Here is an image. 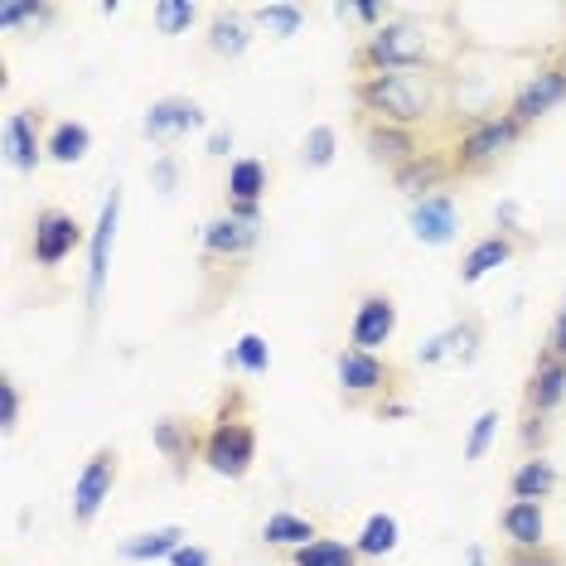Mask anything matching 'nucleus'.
<instances>
[{
    "instance_id": "nucleus-1",
    "label": "nucleus",
    "mask_w": 566,
    "mask_h": 566,
    "mask_svg": "<svg viewBox=\"0 0 566 566\" xmlns=\"http://www.w3.org/2000/svg\"><path fill=\"white\" fill-rule=\"evenodd\" d=\"M256 465V421L252 402L242 388H223L213 407V421L203 431V470L223 474V480H248Z\"/></svg>"
},
{
    "instance_id": "nucleus-2",
    "label": "nucleus",
    "mask_w": 566,
    "mask_h": 566,
    "mask_svg": "<svg viewBox=\"0 0 566 566\" xmlns=\"http://www.w3.org/2000/svg\"><path fill=\"white\" fill-rule=\"evenodd\" d=\"M334 378H339V402L349 411H378L382 421L407 411V402H397V392H402V368H397L388 354H364V349L344 344L339 358H334Z\"/></svg>"
},
{
    "instance_id": "nucleus-3",
    "label": "nucleus",
    "mask_w": 566,
    "mask_h": 566,
    "mask_svg": "<svg viewBox=\"0 0 566 566\" xmlns=\"http://www.w3.org/2000/svg\"><path fill=\"white\" fill-rule=\"evenodd\" d=\"M354 102L364 117L407 126V132H417L431 117V87L417 73H364L354 83Z\"/></svg>"
},
{
    "instance_id": "nucleus-4",
    "label": "nucleus",
    "mask_w": 566,
    "mask_h": 566,
    "mask_svg": "<svg viewBox=\"0 0 566 566\" xmlns=\"http://www.w3.org/2000/svg\"><path fill=\"white\" fill-rule=\"evenodd\" d=\"M523 140V126L509 117V112H489V117H474L465 126V136L455 140V150H450V170L460 179H480L489 175L499 160L509 156L513 146Z\"/></svg>"
},
{
    "instance_id": "nucleus-5",
    "label": "nucleus",
    "mask_w": 566,
    "mask_h": 566,
    "mask_svg": "<svg viewBox=\"0 0 566 566\" xmlns=\"http://www.w3.org/2000/svg\"><path fill=\"white\" fill-rule=\"evenodd\" d=\"M262 242V218H242V213H213L209 223L199 228V262H203V276H213L218 266H233L242 272L248 256L256 252Z\"/></svg>"
},
{
    "instance_id": "nucleus-6",
    "label": "nucleus",
    "mask_w": 566,
    "mask_h": 566,
    "mask_svg": "<svg viewBox=\"0 0 566 566\" xmlns=\"http://www.w3.org/2000/svg\"><path fill=\"white\" fill-rule=\"evenodd\" d=\"M354 63L364 73H411L427 63V34H421V24H411V20H388L382 30L364 34Z\"/></svg>"
},
{
    "instance_id": "nucleus-7",
    "label": "nucleus",
    "mask_w": 566,
    "mask_h": 566,
    "mask_svg": "<svg viewBox=\"0 0 566 566\" xmlns=\"http://www.w3.org/2000/svg\"><path fill=\"white\" fill-rule=\"evenodd\" d=\"M117 228H122V185L112 179V189L102 195L97 223L87 228V319H97L102 295H107V276H112V252H117Z\"/></svg>"
},
{
    "instance_id": "nucleus-8",
    "label": "nucleus",
    "mask_w": 566,
    "mask_h": 566,
    "mask_svg": "<svg viewBox=\"0 0 566 566\" xmlns=\"http://www.w3.org/2000/svg\"><path fill=\"white\" fill-rule=\"evenodd\" d=\"M122 480V450L117 446H97L93 455L83 460L78 480H73V494H69V518L73 527H93L97 513L107 509L112 489Z\"/></svg>"
},
{
    "instance_id": "nucleus-9",
    "label": "nucleus",
    "mask_w": 566,
    "mask_h": 566,
    "mask_svg": "<svg viewBox=\"0 0 566 566\" xmlns=\"http://www.w3.org/2000/svg\"><path fill=\"white\" fill-rule=\"evenodd\" d=\"M195 132H209V112H203L195 97H185V93L156 97L146 107V117H140V136H146L150 146H160V150H175L179 140H189Z\"/></svg>"
},
{
    "instance_id": "nucleus-10",
    "label": "nucleus",
    "mask_w": 566,
    "mask_h": 566,
    "mask_svg": "<svg viewBox=\"0 0 566 566\" xmlns=\"http://www.w3.org/2000/svg\"><path fill=\"white\" fill-rule=\"evenodd\" d=\"M78 248H83V223L69 209L44 203V209L30 218V262L40 266V272H54V266H63Z\"/></svg>"
},
{
    "instance_id": "nucleus-11",
    "label": "nucleus",
    "mask_w": 566,
    "mask_h": 566,
    "mask_svg": "<svg viewBox=\"0 0 566 566\" xmlns=\"http://www.w3.org/2000/svg\"><path fill=\"white\" fill-rule=\"evenodd\" d=\"M203 421L199 417H160L156 427H150V446L160 450V460H170V474L175 480H189V470L203 465Z\"/></svg>"
},
{
    "instance_id": "nucleus-12",
    "label": "nucleus",
    "mask_w": 566,
    "mask_h": 566,
    "mask_svg": "<svg viewBox=\"0 0 566 566\" xmlns=\"http://www.w3.org/2000/svg\"><path fill=\"white\" fill-rule=\"evenodd\" d=\"M397 301L392 291H364L354 305V319H349V349H364V354H388L392 334H397Z\"/></svg>"
},
{
    "instance_id": "nucleus-13",
    "label": "nucleus",
    "mask_w": 566,
    "mask_h": 566,
    "mask_svg": "<svg viewBox=\"0 0 566 566\" xmlns=\"http://www.w3.org/2000/svg\"><path fill=\"white\" fill-rule=\"evenodd\" d=\"M49 112L34 102V107H20L6 117V156L20 175H34L49 160Z\"/></svg>"
},
{
    "instance_id": "nucleus-14",
    "label": "nucleus",
    "mask_w": 566,
    "mask_h": 566,
    "mask_svg": "<svg viewBox=\"0 0 566 566\" xmlns=\"http://www.w3.org/2000/svg\"><path fill=\"white\" fill-rule=\"evenodd\" d=\"M358 136H364V150L373 165H382L388 175H397L402 165H411L421 150V136L407 132V126H388V122H373V117H358Z\"/></svg>"
},
{
    "instance_id": "nucleus-15",
    "label": "nucleus",
    "mask_w": 566,
    "mask_h": 566,
    "mask_svg": "<svg viewBox=\"0 0 566 566\" xmlns=\"http://www.w3.org/2000/svg\"><path fill=\"white\" fill-rule=\"evenodd\" d=\"M566 102V69H557V63H547V69H537L533 78H527L518 93H513V102H509V117L523 126H533V122H543L552 107H562Z\"/></svg>"
},
{
    "instance_id": "nucleus-16",
    "label": "nucleus",
    "mask_w": 566,
    "mask_h": 566,
    "mask_svg": "<svg viewBox=\"0 0 566 566\" xmlns=\"http://www.w3.org/2000/svg\"><path fill=\"white\" fill-rule=\"evenodd\" d=\"M228 213H242V218H262V203H266V189H272V165L262 156H238L228 165Z\"/></svg>"
},
{
    "instance_id": "nucleus-17",
    "label": "nucleus",
    "mask_w": 566,
    "mask_h": 566,
    "mask_svg": "<svg viewBox=\"0 0 566 566\" xmlns=\"http://www.w3.org/2000/svg\"><path fill=\"white\" fill-rule=\"evenodd\" d=\"M407 228H411V238H417L421 248H450V242L460 238V209H455V199H450V189H441V195H431L421 203H411Z\"/></svg>"
},
{
    "instance_id": "nucleus-18",
    "label": "nucleus",
    "mask_w": 566,
    "mask_h": 566,
    "mask_svg": "<svg viewBox=\"0 0 566 566\" xmlns=\"http://www.w3.org/2000/svg\"><path fill=\"white\" fill-rule=\"evenodd\" d=\"M315 537H319V523L311 518V513H301V509H272L262 518V527H256V543H262L266 552H276V557L311 547Z\"/></svg>"
},
{
    "instance_id": "nucleus-19",
    "label": "nucleus",
    "mask_w": 566,
    "mask_h": 566,
    "mask_svg": "<svg viewBox=\"0 0 566 566\" xmlns=\"http://www.w3.org/2000/svg\"><path fill=\"white\" fill-rule=\"evenodd\" d=\"M185 543H189V527L185 523H156V527H146V533L122 537L117 557L126 566H150V562H170Z\"/></svg>"
},
{
    "instance_id": "nucleus-20",
    "label": "nucleus",
    "mask_w": 566,
    "mask_h": 566,
    "mask_svg": "<svg viewBox=\"0 0 566 566\" xmlns=\"http://www.w3.org/2000/svg\"><path fill=\"white\" fill-rule=\"evenodd\" d=\"M480 339H484L480 315H465L460 325H450V329H441V334H431V339L417 349V364H421V368H436V364H446V358L474 364V354H480Z\"/></svg>"
},
{
    "instance_id": "nucleus-21",
    "label": "nucleus",
    "mask_w": 566,
    "mask_h": 566,
    "mask_svg": "<svg viewBox=\"0 0 566 566\" xmlns=\"http://www.w3.org/2000/svg\"><path fill=\"white\" fill-rule=\"evenodd\" d=\"M527 248V238H513V233H484L480 242H470V252L460 256V286H474V281H484L489 272H499V266L504 262H513V256H518Z\"/></svg>"
},
{
    "instance_id": "nucleus-22",
    "label": "nucleus",
    "mask_w": 566,
    "mask_h": 566,
    "mask_svg": "<svg viewBox=\"0 0 566 566\" xmlns=\"http://www.w3.org/2000/svg\"><path fill=\"white\" fill-rule=\"evenodd\" d=\"M499 533L513 543V552H537L547 547V513L537 499H509L499 513Z\"/></svg>"
},
{
    "instance_id": "nucleus-23",
    "label": "nucleus",
    "mask_w": 566,
    "mask_h": 566,
    "mask_svg": "<svg viewBox=\"0 0 566 566\" xmlns=\"http://www.w3.org/2000/svg\"><path fill=\"white\" fill-rule=\"evenodd\" d=\"M450 175H455V170H450V156H441V150H427V156H417L411 165H402V170L392 175V189H397L402 199L421 203V199L441 195Z\"/></svg>"
},
{
    "instance_id": "nucleus-24",
    "label": "nucleus",
    "mask_w": 566,
    "mask_h": 566,
    "mask_svg": "<svg viewBox=\"0 0 566 566\" xmlns=\"http://www.w3.org/2000/svg\"><path fill=\"white\" fill-rule=\"evenodd\" d=\"M566 402V358L547 354L527 373V417H552Z\"/></svg>"
},
{
    "instance_id": "nucleus-25",
    "label": "nucleus",
    "mask_w": 566,
    "mask_h": 566,
    "mask_svg": "<svg viewBox=\"0 0 566 566\" xmlns=\"http://www.w3.org/2000/svg\"><path fill=\"white\" fill-rule=\"evenodd\" d=\"M256 30L248 15H238V10H213L209 15V30H203V44H209L213 59H242L252 49Z\"/></svg>"
},
{
    "instance_id": "nucleus-26",
    "label": "nucleus",
    "mask_w": 566,
    "mask_h": 566,
    "mask_svg": "<svg viewBox=\"0 0 566 566\" xmlns=\"http://www.w3.org/2000/svg\"><path fill=\"white\" fill-rule=\"evenodd\" d=\"M276 566H368V562L358 557V547H354V543H344V537L319 533L311 547H301V552H286V557H276Z\"/></svg>"
},
{
    "instance_id": "nucleus-27",
    "label": "nucleus",
    "mask_w": 566,
    "mask_h": 566,
    "mask_svg": "<svg viewBox=\"0 0 566 566\" xmlns=\"http://www.w3.org/2000/svg\"><path fill=\"white\" fill-rule=\"evenodd\" d=\"M397 543H402V523H397L392 513H368L364 527H358V537H354V547H358V557L364 562L392 557Z\"/></svg>"
},
{
    "instance_id": "nucleus-28",
    "label": "nucleus",
    "mask_w": 566,
    "mask_h": 566,
    "mask_svg": "<svg viewBox=\"0 0 566 566\" xmlns=\"http://www.w3.org/2000/svg\"><path fill=\"white\" fill-rule=\"evenodd\" d=\"M87 150H93V126L87 122L63 117L49 126V160L54 165H78V160H87Z\"/></svg>"
},
{
    "instance_id": "nucleus-29",
    "label": "nucleus",
    "mask_w": 566,
    "mask_h": 566,
    "mask_svg": "<svg viewBox=\"0 0 566 566\" xmlns=\"http://www.w3.org/2000/svg\"><path fill=\"white\" fill-rule=\"evenodd\" d=\"M223 368L242 373V378H266V368H272V344H266V334L262 329L238 334V344L223 354Z\"/></svg>"
},
{
    "instance_id": "nucleus-30",
    "label": "nucleus",
    "mask_w": 566,
    "mask_h": 566,
    "mask_svg": "<svg viewBox=\"0 0 566 566\" xmlns=\"http://www.w3.org/2000/svg\"><path fill=\"white\" fill-rule=\"evenodd\" d=\"M552 489H557V470H552V460H543V455H533V460H523L518 470L509 474V494L513 499H552Z\"/></svg>"
},
{
    "instance_id": "nucleus-31",
    "label": "nucleus",
    "mask_w": 566,
    "mask_h": 566,
    "mask_svg": "<svg viewBox=\"0 0 566 566\" xmlns=\"http://www.w3.org/2000/svg\"><path fill=\"white\" fill-rule=\"evenodd\" d=\"M252 24H262L272 40H291V34H301L305 24V10L291 6V0H266V6L252 10Z\"/></svg>"
},
{
    "instance_id": "nucleus-32",
    "label": "nucleus",
    "mask_w": 566,
    "mask_h": 566,
    "mask_svg": "<svg viewBox=\"0 0 566 566\" xmlns=\"http://www.w3.org/2000/svg\"><path fill=\"white\" fill-rule=\"evenodd\" d=\"M334 156H339V132H334V122H315L311 132H305V140H301L305 170H329Z\"/></svg>"
},
{
    "instance_id": "nucleus-33",
    "label": "nucleus",
    "mask_w": 566,
    "mask_h": 566,
    "mask_svg": "<svg viewBox=\"0 0 566 566\" xmlns=\"http://www.w3.org/2000/svg\"><path fill=\"white\" fill-rule=\"evenodd\" d=\"M54 15L59 10L44 6V0H6V6H0V24H6V30H20V24L40 30V24H49Z\"/></svg>"
},
{
    "instance_id": "nucleus-34",
    "label": "nucleus",
    "mask_w": 566,
    "mask_h": 566,
    "mask_svg": "<svg viewBox=\"0 0 566 566\" xmlns=\"http://www.w3.org/2000/svg\"><path fill=\"white\" fill-rule=\"evenodd\" d=\"M150 20H156L160 34H185L189 24L199 20V6H195V0H156Z\"/></svg>"
},
{
    "instance_id": "nucleus-35",
    "label": "nucleus",
    "mask_w": 566,
    "mask_h": 566,
    "mask_svg": "<svg viewBox=\"0 0 566 566\" xmlns=\"http://www.w3.org/2000/svg\"><path fill=\"white\" fill-rule=\"evenodd\" d=\"M494 441H499V407H484L480 417L470 421V436H465V460H470V465H474V460H484Z\"/></svg>"
},
{
    "instance_id": "nucleus-36",
    "label": "nucleus",
    "mask_w": 566,
    "mask_h": 566,
    "mask_svg": "<svg viewBox=\"0 0 566 566\" xmlns=\"http://www.w3.org/2000/svg\"><path fill=\"white\" fill-rule=\"evenodd\" d=\"M20 417H24V388H20L15 373H6V378H0V431L15 436Z\"/></svg>"
},
{
    "instance_id": "nucleus-37",
    "label": "nucleus",
    "mask_w": 566,
    "mask_h": 566,
    "mask_svg": "<svg viewBox=\"0 0 566 566\" xmlns=\"http://www.w3.org/2000/svg\"><path fill=\"white\" fill-rule=\"evenodd\" d=\"M150 189L165 195V199L179 189V156H175V150H160V156L150 160Z\"/></svg>"
},
{
    "instance_id": "nucleus-38",
    "label": "nucleus",
    "mask_w": 566,
    "mask_h": 566,
    "mask_svg": "<svg viewBox=\"0 0 566 566\" xmlns=\"http://www.w3.org/2000/svg\"><path fill=\"white\" fill-rule=\"evenodd\" d=\"M334 15H354L358 24H368L364 34H373V30H382V24H388L392 10L378 6V0H358V6H334Z\"/></svg>"
},
{
    "instance_id": "nucleus-39",
    "label": "nucleus",
    "mask_w": 566,
    "mask_h": 566,
    "mask_svg": "<svg viewBox=\"0 0 566 566\" xmlns=\"http://www.w3.org/2000/svg\"><path fill=\"white\" fill-rule=\"evenodd\" d=\"M504 566H566V557L552 552V547H537V552H513Z\"/></svg>"
},
{
    "instance_id": "nucleus-40",
    "label": "nucleus",
    "mask_w": 566,
    "mask_h": 566,
    "mask_svg": "<svg viewBox=\"0 0 566 566\" xmlns=\"http://www.w3.org/2000/svg\"><path fill=\"white\" fill-rule=\"evenodd\" d=\"M170 566H218V557H213V552L203 547V543H185V547H179L175 557H170Z\"/></svg>"
},
{
    "instance_id": "nucleus-41",
    "label": "nucleus",
    "mask_w": 566,
    "mask_h": 566,
    "mask_svg": "<svg viewBox=\"0 0 566 566\" xmlns=\"http://www.w3.org/2000/svg\"><path fill=\"white\" fill-rule=\"evenodd\" d=\"M494 223H499V233H513V238H523V209L513 199H504L494 209Z\"/></svg>"
},
{
    "instance_id": "nucleus-42",
    "label": "nucleus",
    "mask_w": 566,
    "mask_h": 566,
    "mask_svg": "<svg viewBox=\"0 0 566 566\" xmlns=\"http://www.w3.org/2000/svg\"><path fill=\"white\" fill-rule=\"evenodd\" d=\"M203 150H209L213 160H223L228 150H233V126H209V136H203Z\"/></svg>"
},
{
    "instance_id": "nucleus-43",
    "label": "nucleus",
    "mask_w": 566,
    "mask_h": 566,
    "mask_svg": "<svg viewBox=\"0 0 566 566\" xmlns=\"http://www.w3.org/2000/svg\"><path fill=\"white\" fill-rule=\"evenodd\" d=\"M543 436H547V417H527L523 441H527V446H543Z\"/></svg>"
},
{
    "instance_id": "nucleus-44",
    "label": "nucleus",
    "mask_w": 566,
    "mask_h": 566,
    "mask_svg": "<svg viewBox=\"0 0 566 566\" xmlns=\"http://www.w3.org/2000/svg\"><path fill=\"white\" fill-rule=\"evenodd\" d=\"M465 566H489V552H484L480 543H470V547H465Z\"/></svg>"
},
{
    "instance_id": "nucleus-45",
    "label": "nucleus",
    "mask_w": 566,
    "mask_h": 566,
    "mask_svg": "<svg viewBox=\"0 0 566 566\" xmlns=\"http://www.w3.org/2000/svg\"><path fill=\"white\" fill-rule=\"evenodd\" d=\"M562 69H566V63H562Z\"/></svg>"
}]
</instances>
